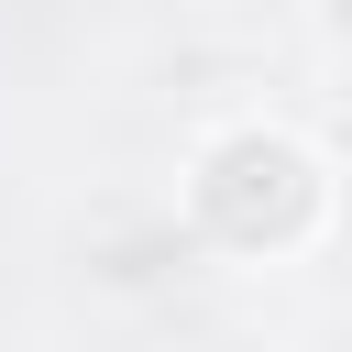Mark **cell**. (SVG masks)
Returning <instances> with one entry per match:
<instances>
[{
    "mask_svg": "<svg viewBox=\"0 0 352 352\" xmlns=\"http://www.w3.org/2000/svg\"><path fill=\"white\" fill-rule=\"evenodd\" d=\"M308 44L330 66H352V0H308Z\"/></svg>",
    "mask_w": 352,
    "mask_h": 352,
    "instance_id": "obj_2",
    "label": "cell"
},
{
    "mask_svg": "<svg viewBox=\"0 0 352 352\" xmlns=\"http://www.w3.org/2000/svg\"><path fill=\"white\" fill-rule=\"evenodd\" d=\"M176 209H187V231H198L209 253H231V264H297V253H319V242L341 231V176H330V154H319L297 121L231 110V121H209V132L187 143Z\"/></svg>",
    "mask_w": 352,
    "mask_h": 352,
    "instance_id": "obj_1",
    "label": "cell"
}]
</instances>
